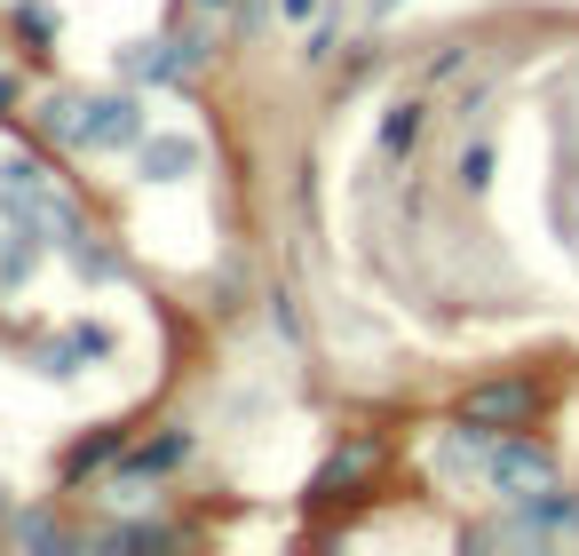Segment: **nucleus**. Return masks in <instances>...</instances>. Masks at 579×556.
Returning a JSON list of instances; mask_svg holds the SVG:
<instances>
[{
    "instance_id": "obj_12",
    "label": "nucleus",
    "mask_w": 579,
    "mask_h": 556,
    "mask_svg": "<svg viewBox=\"0 0 579 556\" xmlns=\"http://www.w3.org/2000/svg\"><path fill=\"white\" fill-rule=\"evenodd\" d=\"M191 9H230V0H191Z\"/></svg>"
},
{
    "instance_id": "obj_4",
    "label": "nucleus",
    "mask_w": 579,
    "mask_h": 556,
    "mask_svg": "<svg viewBox=\"0 0 579 556\" xmlns=\"http://www.w3.org/2000/svg\"><path fill=\"white\" fill-rule=\"evenodd\" d=\"M80 144H95V151L144 144V104H135V95H95V104H88V136H80Z\"/></svg>"
},
{
    "instance_id": "obj_13",
    "label": "nucleus",
    "mask_w": 579,
    "mask_h": 556,
    "mask_svg": "<svg viewBox=\"0 0 579 556\" xmlns=\"http://www.w3.org/2000/svg\"><path fill=\"white\" fill-rule=\"evenodd\" d=\"M9 95H16V88H9V80H0V104H9Z\"/></svg>"
},
{
    "instance_id": "obj_14",
    "label": "nucleus",
    "mask_w": 579,
    "mask_h": 556,
    "mask_svg": "<svg viewBox=\"0 0 579 556\" xmlns=\"http://www.w3.org/2000/svg\"><path fill=\"white\" fill-rule=\"evenodd\" d=\"M373 9H397V0H373Z\"/></svg>"
},
{
    "instance_id": "obj_6",
    "label": "nucleus",
    "mask_w": 579,
    "mask_h": 556,
    "mask_svg": "<svg viewBox=\"0 0 579 556\" xmlns=\"http://www.w3.org/2000/svg\"><path fill=\"white\" fill-rule=\"evenodd\" d=\"M373 462H382V445H373V438H357V445H342V453H333V469L318 477V493H350V485L373 469Z\"/></svg>"
},
{
    "instance_id": "obj_11",
    "label": "nucleus",
    "mask_w": 579,
    "mask_h": 556,
    "mask_svg": "<svg viewBox=\"0 0 579 556\" xmlns=\"http://www.w3.org/2000/svg\"><path fill=\"white\" fill-rule=\"evenodd\" d=\"M279 9H286L294 24H310V16H318V0H279Z\"/></svg>"
},
{
    "instance_id": "obj_1",
    "label": "nucleus",
    "mask_w": 579,
    "mask_h": 556,
    "mask_svg": "<svg viewBox=\"0 0 579 556\" xmlns=\"http://www.w3.org/2000/svg\"><path fill=\"white\" fill-rule=\"evenodd\" d=\"M500 541L508 548H564V541H579V501L532 493V501H516V517H500Z\"/></svg>"
},
{
    "instance_id": "obj_3",
    "label": "nucleus",
    "mask_w": 579,
    "mask_h": 556,
    "mask_svg": "<svg viewBox=\"0 0 579 556\" xmlns=\"http://www.w3.org/2000/svg\"><path fill=\"white\" fill-rule=\"evenodd\" d=\"M461 421H468V430H516V421H532V382H485V389H468Z\"/></svg>"
},
{
    "instance_id": "obj_8",
    "label": "nucleus",
    "mask_w": 579,
    "mask_h": 556,
    "mask_svg": "<svg viewBox=\"0 0 579 556\" xmlns=\"http://www.w3.org/2000/svg\"><path fill=\"white\" fill-rule=\"evenodd\" d=\"M413 127H421V104H397L389 127H382V159H397L405 144H413Z\"/></svg>"
},
{
    "instance_id": "obj_2",
    "label": "nucleus",
    "mask_w": 579,
    "mask_h": 556,
    "mask_svg": "<svg viewBox=\"0 0 579 556\" xmlns=\"http://www.w3.org/2000/svg\"><path fill=\"white\" fill-rule=\"evenodd\" d=\"M485 485H492V493H508V501L556 493V462H548L540 445H524V438H500V445L485 453Z\"/></svg>"
},
{
    "instance_id": "obj_5",
    "label": "nucleus",
    "mask_w": 579,
    "mask_h": 556,
    "mask_svg": "<svg viewBox=\"0 0 579 556\" xmlns=\"http://www.w3.org/2000/svg\"><path fill=\"white\" fill-rule=\"evenodd\" d=\"M191 168H198V151H191L183 136H159V144H144V175H151V183H183Z\"/></svg>"
},
{
    "instance_id": "obj_7",
    "label": "nucleus",
    "mask_w": 579,
    "mask_h": 556,
    "mask_svg": "<svg viewBox=\"0 0 579 556\" xmlns=\"http://www.w3.org/2000/svg\"><path fill=\"white\" fill-rule=\"evenodd\" d=\"M41 120L56 127V136H72V144L88 136V104H80V95H48V112H41Z\"/></svg>"
},
{
    "instance_id": "obj_9",
    "label": "nucleus",
    "mask_w": 579,
    "mask_h": 556,
    "mask_svg": "<svg viewBox=\"0 0 579 556\" xmlns=\"http://www.w3.org/2000/svg\"><path fill=\"white\" fill-rule=\"evenodd\" d=\"M16 541H24V548H64V525H48V517H24Z\"/></svg>"
},
{
    "instance_id": "obj_10",
    "label": "nucleus",
    "mask_w": 579,
    "mask_h": 556,
    "mask_svg": "<svg viewBox=\"0 0 579 556\" xmlns=\"http://www.w3.org/2000/svg\"><path fill=\"white\" fill-rule=\"evenodd\" d=\"M485 175H492V144H468V159H461V183H468V191H485Z\"/></svg>"
}]
</instances>
